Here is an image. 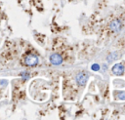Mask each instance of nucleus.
<instances>
[{"label":"nucleus","instance_id":"1","mask_svg":"<svg viewBox=\"0 0 125 120\" xmlns=\"http://www.w3.org/2000/svg\"><path fill=\"white\" fill-rule=\"evenodd\" d=\"M24 63L28 66H34L38 63V58L35 55L29 54L24 58Z\"/></svg>","mask_w":125,"mask_h":120},{"label":"nucleus","instance_id":"2","mask_svg":"<svg viewBox=\"0 0 125 120\" xmlns=\"http://www.w3.org/2000/svg\"><path fill=\"white\" fill-rule=\"evenodd\" d=\"M50 62L52 63V64H54V65H59V64H61L62 62V57L60 55V54H57V53H55V54H53V55H51L50 56Z\"/></svg>","mask_w":125,"mask_h":120},{"label":"nucleus","instance_id":"3","mask_svg":"<svg viewBox=\"0 0 125 120\" xmlns=\"http://www.w3.org/2000/svg\"><path fill=\"white\" fill-rule=\"evenodd\" d=\"M87 78H88V75H87L86 73H84V72H80V73H78V74L76 75L75 80H76V82H77L78 85H80V86H84L85 83L87 82Z\"/></svg>","mask_w":125,"mask_h":120},{"label":"nucleus","instance_id":"4","mask_svg":"<svg viewBox=\"0 0 125 120\" xmlns=\"http://www.w3.org/2000/svg\"><path fill=\"white\" fill-rule=\"evenodd\" d=\"M120 27H121V22H120V20H113L109 23V28H110L112 31H114V32L119 31Z\"/></svg>","mask_w":125,"mask_h":120},{"label":"nucleus","instance_id":"5","mask_svg":"<svg viewBox=\"0 0 125 120\" xmlns=\"http://www.w3.org/2000/svg\"><path fill=\"white\" fill-rule=\"evenodd\" d=\"M112 72L116 75H122L124 73V67L121 63H117L115 65H113L112 67Z\"/></svg>","mask_w":125,"mask_h":120},{"label":"nucleus","instance_id":"6","mask_svg":"<svg viewBox=\"0 0 125 120\" xmlns=\"http://www.w3.org/2000/svg\"><path fill=\"white\" fill-rule=\"evenodd\" d=\"M116 58H117V54H116V53H112V54H110V55L107 57V60H108V61H112V60H114Z\"/></svg>","mask_w":125,"mask_h":120},{"label":"nucleus","instance_id":"7","mask_svg":"<svg viewBox=\"0 0 125 120\" xmlns=\"http://www.w3.org/2000/svg\"><path fill=\"white\" fill-rule=\"evenodd\" d=\"M92 69H93V70H94V69H95V70H98V69H99V65H97V64L93 65V66H92Z\"/></svg>","mask_w":125,"mask_h":120}]
</instances>
